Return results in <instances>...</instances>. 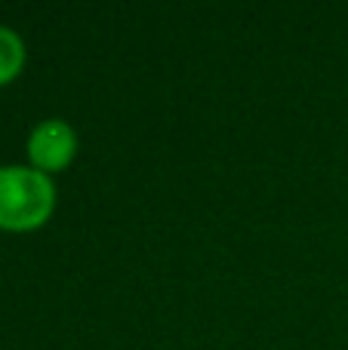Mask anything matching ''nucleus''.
<instances>
[{
    "label": "nucleus",
    "mask_w": 348,
    "mask_h": 350,
    "mask_svg": "<svg viewBox=\"0 0 348 350\" xmlns=\"http://www.w3.org/2000/svg\"><path fill=\"white\" fill-rule=\"evenodd\" d=\"M55 212V185L34 166H0V230H37Z\"/></svg>",
    "instance_id": "obj_1"
},
{
    "label": "nucleus",
    "mask_w": 348,
    "mask_h": 350,
    "mask_svg": "<svg viewBox=\"0 0 348 350\" xmlns=\"http://www.w3.org/2000/svg\"><path fill=\"white\" fill-rule=\"evenodd\" d=\"M77 157V133L68 120L62 117H49L40 120L28 135V160L34 170L53 175L71 166Z\"/></svg>",
    "instance_id": "obj_2"
},
{
    "label": "nucleus",
    "mask_w": 348,
    "mask_h": 350,
    "mask_svg": "<svg viewBox=\"0 0 348 350\" xmlns=\"http://www.w3.org/2000/svg\"><path fill=\"white\" fill-rule=\"evenodd\" d=\"M25 65V40L12 28L0 25V86L18 77Z\"/></svg>",
    "instance_id": "obj_3"
}]
</instances>
